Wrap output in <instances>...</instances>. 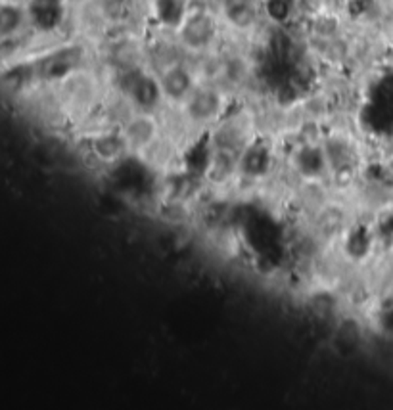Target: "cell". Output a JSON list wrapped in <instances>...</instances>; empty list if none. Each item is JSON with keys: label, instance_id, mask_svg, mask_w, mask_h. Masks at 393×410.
Returning a JSON list of instances; mask_svg holds the SVG:
<instances>
[{"label": "cell", "instance_id": "1", "mask_svg": "<svg viewBox=\"0 0 393 410\" xmlns=\"http://www.w3.org/2000/svg\"><path fill=\"white\" fill-rule=\"evenodd\" d=\"M219 37V23L211 12L196 10L184 14L183 21L177 27V38L184 50L190 54H210Z\"/></svg>", "mask_w": 393, "mask_h": 410}, {"label": "cell", "instance_id": "2", "mask_svg": "<svg viewBox=\"0 0 393 410\" xmlns=\"http://www.w3.org/2000/svg\"><path fill=\"white\" fill-rule=\"evenodd\" d=\"M156 77H158L165 107L183 106L186 98L192 95V90L198 87V82L202 81L200 73L181 60L165 63Z\"/></svg>", "mask_w": 393, "mask_h": 410}, {"label": "cell", "instance_id": "3", "mask_svg": "<svg viewBox=\"0 0 393 410\" xmlns=\"http://www.w3.org/2000/svg\"><path fill=\"white\" fill-rule=\"evenodd\" d=\"M225 21L238 31H249L257 23L259 0H221Z\"/></svg>", "mask_w": 393, "mask_h": 410}, {"label": "cell", "instance_id": "4", "mask_svg": "<svg viewBox=\"0 0 393 410\" xmlns=\"http://www.w3.org/2000/svg\"><path fill=\"white\" fill-rule=\"evenodd\" d=\"M27 21V10L19 2H10L4 0L2 2V12H0V31H2V38L16 37Z\"/></svg>", "mask_w": 393, "mask_h": 410}]
</instances>
